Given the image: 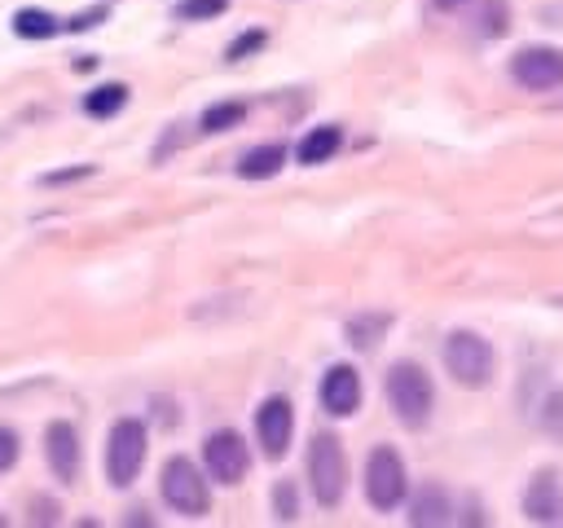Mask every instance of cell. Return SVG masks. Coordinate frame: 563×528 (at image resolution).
Returning a JSON list of instances; mask_svg holds the SVG:
<instances>
[{"label":"cell","mask_w":563,"mask_h":528,"mask_svg":"<svg viewBox=\"0 0 563 528\" xmlns=\"http://www.w3.org/2000/svg\"><path fill=\"white\" fill-rule=\"evenodd\" d=\"M387 400H391V409L405 427H422L431 418V405H435L431 374L418 361H396L387 370Z\"/></svg>","instance_id":"obj_1"},{"label":"cell","mask_w":563,"mask_h":528,"mask_svg":"<svg viewBox=\"0 0 563 528\" xmlns=\"http://www.w3.org/2000/svg\"><path fill=\"white\" fill-rule=\"evenodd\" d=\"M444 370L453 374V383L462 387H484L497 370V356H493V343L475 330H453L444 339Z\"/></svg>","instance_id":"obj_2"},{"label":"cell","mask_w":563,"mask_h":528,"mask_svg":"<svg viewBox=\"0 0 563 528\" xmlns=\"http://www.w3.org/2000/svg\"><path fill=\"white\" fill-rule=\"evenodd\" d=\"M145 462V427L141 418H119L106 436V480L114 488H128L141 475Z\"/></svg>","instance_id":"obj_3"},{"label":"cell","mask_w":563,"mask_h":528,"mask_svg":"<svg viewBox=\"0 0 563 528\" xmlns=\"http://www.w3.org/2000/svg\"><path fill=\"white\" fill-rule=\"evenodd\" d=\"M405 488H409V475H405V462L391 444H378L365 462V497L374 510H396L405 502Z\"/></svg>","instance_id":"obj_4"},{"label":"cell","mask_w":563,"mask_h":528,"mask_svg":"<svg viewBox=\"0 0 563 528\" xmlns=\"http://www.w3.org/2000/svg\"><path fill=\"white\" fill-rule=\"evenodd\" d=\"M308 480L321 506H339L343 484H347V466H343V444L334 436H312L308 449Z\"/></svg>","instance_id":"obj_5"},{"label":"cell","mask_w":563,"mask_h":528,"mask_svg":"<svg viewBox=\"0 0 563 528\" xmlns=\"http://www.w3.org/2000/svg\"><path fill=\"white\" fill-rule=\"evenodd\" d=\"M158 488H163V502L176 510V515H202L207 510V480H202V471L189 462V458H172L167 466H163V480H158Z\"/></svg>","instance_id":"obj_6"},{"label":"cell","mask_w":563,"mask_h":528,"mask_svg":"<svg viewBox=\"0 0 563 528\" xmlns=\"http://www.w3.org/2000/svg\"><path fill=\"white\" fill-rule=\"evenodd\" d=\"M510 75L528 92H554V88H563V48H554V44H528V48H519L510 57Z\"/></svg>","instance_id":"obj_7"},{"label":"cell","mask_w":563,"mask_h":528,"mask_svg":"<svg viewBox=\"0 0 563 528\" xmlns=\"http://www.w3.org/2000/svg\"><path fill=\"white\" fill-rule=\"evenodd\" d=\"M202 462H207V475L216 484H238L246 475V440L238 431H211L202 440Z\"/></svg>","instance_id":"obj_8"},{"label":"cell","mask_w":563,"mask_h":528,"mask_svg":"<svg viewBox=\"0 0 563 528\" xmlns=\"http://www.w3.org/2000/svg\"><path fill=\"white\" fill-rule=\"evenodd\" d=\"M255 436L264 444L268 458H282L290 449V436H295V409L286 396H268L260 409H255Z\"/></svg>","instance_id":"obj_9"},{"label":"cell","mask_w":563,"mask_h":528,"mask_svg":"<svg viewBox=\"0 0 563 528\" xmlns=\"http://www.w3.org/2000/svg\"><path fill=\"white\" fill-rule=\"evenodd\" d=\"M321 409L334 418H347L361 409V374L352 365H330L321 378Z\"/></svg>","instance_id":"obj_10"},{"label":"cell","mask_w":563,"mask_h":528,"mask_svg":"<svg viewBox=\"0 0 563 528\" xmlns=\"http://www.w3.org/2000/svg\"><path fill=\"white\" fill-rule=\"evenodd\" d=\"M523 515L532 524H559L563 519V488H559V475L554 471L532 475V484L523 493Z\"/></svg>","instance_id":"obj_11"},{"label":"cell","mask_w":563,"mask_h":528,"mask_svg":"<svg viewBox=\"0 0 563 528\" xmlns=\"http://www.w3.org/2000/svg\"><path fill=\"white\" fill-rule=\"evenodd\" d=\"M44 458L53 466L57 480H75L79 475V436L70 422H48L44 431Z\"/></svg>","instance_id":"obj_12"},{"label":"cell","mask_w":563,"mask_h":528,"mask_svg":"<svg viewBox=\"0 0 563 528\" xmlns=\"http://www.w3.org/2000/svg\"><path fill=\"white\" fill-rule=\"evenodd\" d=\"M282 163H286V145H255L238 158V176L242 180H268L282 172Z\"/></svg>","instance_id":"obj_13"},{"label":"cell","mask_w":563,"mask_h":528,"mask_svg":"<svg viewBox=\"0 0 563 528\" xmlns=\"http://www.w3.org/2000/svg\"><path fill=\"white\" fill-rule=\"evenodd\" d=\"M339 145H343V132H339L334 123H321V128H312V132L299 141V163L317 167V163L334 158V150H339Z\"/></svg>","instance_id":"obj_14"},{"label":"cell","mask_w":563,"mask_h":528,"mask_svg":"<svg viewBox=\"0 0 563 528\" xmlns=\"http://www.w3.org/2000/svg\"><path fill=\"white\" fill-rule=\"evenodd\" d=\"M409 524H418V528L449 524V497H444V488L427 484V488L413 497V506H409Z\"/></svg>","instance_id":"obj_15"},{"label":"cell","mask_w":563,"mask_h":528,"mask_svg":"<svg viewBox=\"0 0 563 528\" xmlns=\"http://www.w3.org/2000/svg\"><path fill=\"white\" fill-rule=\"evenodd\" d=\"M57 31H62V22L44 9H18L13 13V35H22V40H53Z\"/></svg>","instance_id":"obj_16"},{"label":"cell","mask_w":563,"mask_h":528,"mask_svg":"<svg viewBox=\"0 0 563 528\" xmlns=\"http://www.w3.org/2000/svg\"><path fill=\"white\" fill-rule=\"evenodd\" d=\"M123 106H128V84H101V88H92V92L84 97V110L97 114V119H110V114H119Z\"/></svg>","instance_id":"obj_17"},{"label":"cell","mask_w":563,"mask_h":528,"mask_svg":"<svg viewBox=\"0 0 563 528\" xmlns=\"http://www.w3.org/2000/svg\"><path fill=\"white\" fill-rule=\"evenodd\" d=\"M246 119V101H216L207 114H202V132H229Z\"/></svg>","instance_id":"obj_18"},{"label":"cell","mask_w":563,"mask_h":528,"mask_svg":"<svg viewBox=\"0 0 563 528\" xmlns=\"http://www.w3.org/2000/svg\"><path fill=\"white\" fill-rule=\"evenodd\" d=\"M383 330H387V317H383V312H374V317H356V321H347V343H356V348H374Z\"/></svg>","instance_id":"obj_19"},{"label":"cell","mask_w":563,"mask_h":528,"mask_svg":"<svg viewBox=\"0 0 563 528\" xmlns=\"http://www.w3.org/2000/svg\"><path fill=\"white\" fill-rule=\"evenodd\" d=\"M541 431L545 436H554V440H563V392H550L545 400H541Z\"/></svg>","instance_id":"obj_20"},{"label":"cell","mask_w":563,"mask_h":528,"mask_svg":"<svg viewBox=\"0 0 563 528\" xmlns=\"http://www.w3.org/2000/svg\"><path fill=\"white\" fill-rule=\"evenodd\" d=\"M224 9H229V0H180V4H176V18L202 22V18H216V13H224Z\"/></svg>","instance_id":"obj_21"},{"label":"cell","mask_w":563,"mask_h":528,"mask_svg":"<svg viewBox=\"0 0 563 528\" xmlns=\"http://www.w3.org/2000/svg\"><path fill=\"white\" fill-rule=\"evenodd\" d=\"M273 510H277L282 524H290V519L299 515V510H295V488H290V484H277V488H273Z\"/></svg>","instance_id":"obj_22"},{"label":"cell","mask_w":563,"mask_h":528,"mask_svg":"<svg viewBox=\"0 0 563 528\" xmlns=\"http://www.w3.org/2000/svg\"><path fill=\"white\" fill-rule=\"evenodd\" d=\"M255 48H264V31H251V35H238L233 44H229V62H242L246 53H255Z\"/></svg>","instance_id":"obj_23"},{"label":"cell","mask_w":563,"mask_h":528,"mask_svg":"<svg viewBox=\"0 0 563 528\" xmlns=\"http://www.w3.org/2000/svg\"><path fill=\"white\" fill-rule=\"evenodd\" d=\"M13 462H18V436H13L9 427H0V475H4Z\"/></svg>","instance_id":"obj_24"},{"label":"cell","mask_w":563,"mask_h":528,"mask_svg":"<svg viewBox=\"0 0 563 528\" xmlns=\"http://www.w3.org/2000/svg\"><path fill=\"white\" fill-rule=\"evenodd\" d=\"M101 22V13L92 9V13H79V18H70V22H62V31H88V26H97Z\"/></svg>","instance_id":"obj_25"},{"label":"cell","mask_w":563,"mask_h":528,"mask_svg":"<svg viewBox=\"0 0 563 528\" xmlns=\"http://www.w3.org/2000/svg\"><path fill=\"white\" fill-rule=\"evenodd\" d=\"M75 176H92V167H75V172H53V176H48V185H57V180H75Z\"/></svg>","instance_id":"obj_26"},{"label":"cell","mask_w":563,"mask_h":528,"mask_svg":"<svg viewBox=\"0 0 563 528\" xmlns=\"http://www.w3.org/2000/svg\"><path fill=\"white\" fill-rule=\"evenodd\" d=\"M457 4H466V0H435V9H457Z\"/></svg>","instance_id":"obj_27"}]
</instances>
